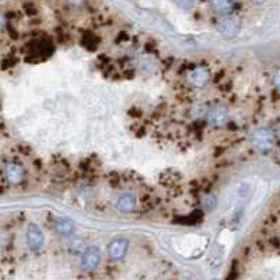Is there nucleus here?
<instances>
[{"label":"nucleus","instance_id":"f257e3e1","mask_svg":"<svg viewBox=\"0 0 280 280\" xmlns=\"http://www.w3.org/2000/svg\"><path fill=\"white\" fill-rule=\"evenodd\" d=\"M276 133L271 128H258L254 131L251 136V143L254 148H257L261 153H268L271 151L275 144H276Z\"/></svg>","mask_w":280,"mask_h":280},{"label":"nucleus","instance_id":"f8f14e48","mask_svg":"<svg viewBox=\"0 0 280 280\" xmlns=\"http://www.w3.org/2000/svg\"><path fill=\"white\" fill-rule=\"evenodd\" d=\"M55 231L63 235V237H68L70 234L74 233V224L71 221H69V220L61 218V220H58L55 223Z\"/></svg>","mask_w":280,"mask_h":280},{"label":"nucleus","instance_id":"39448f33","mask_svg":"<svg viewBox=\"0 0 280 280\" xmlns=\"http://www.w3.org/2000/svg\"><path fill=\"white\" fill-rule=\"evenodd\" d=\"M217 30L224 38H234L241 31V23L237 17H226L218 23Z\"/></svg>","mask_w":280,"mask_h":280},{"label":"nucleus","instance_id":"1a4fd4ad","mask_svg":"<svg viewBox=\"0 0 280 280\" xmlns=\"http://www.w3.org/2000/svg\"><path fill=\"white\" fill-rule=\"evenodd\" d=\"M52 54V45L48 42V41H44V39H39V41H35L32 44L31 48V58L32 59H45L49 55Z\"/></svg>","mask_w":280,"mask_h":280},{"label":"nucleus","instance_id":"423d86ee","mask_svg":"<svg viewBox=\"0 0 280 280\" xmlns=\"http://www.w3.org/2000/svg\"><path fill=\"white\" fill-rule=\"evenodd\" d=\"M101 262V251L97 247H88L81 255V268L86 272H91L97 269V266Z\"/></svg>","mask_w":280,"mask_h":280},{"label":"nucleus","instance_id":"7ed1b4c3","mask_svg":"<svg viewBox=\"0 0 280 280\" xmlns=\"http://www.w3.org/2000/svg\"><path fill=\"white\" fill-rule=\"evenodd\" d=\"M25 175H27V171H25L23 164L17 163V161H10L4 165L3 177H4L8 185H16L17 187V185L23 184Z\"/></svg>","mask_w":280,"mask_h":280},{"label":"nucleus","instance_id":"dca6fc26","mask_svg":"<svg viewBox=\"0 0 280 280\" xmlns=\"http://www.w3.org/2000/svg\"><path fill=\"white\" fill-rule=\"evenodd\" d=\"M69 4L71 6H76V7H80V6H83V4H86L88 0H66Z\"/></svg>","mask_w":280,"mask_h":280},{"label":"nucleus","instance_id":"ddd939ff","mask_svg":"<svg viewBox=\"0 0 280 280\" xmlns=\"http://www.w3.org/2000/svg\"><path fill=\"white\" fill-rule=\"evenodd\" d=\"M216 205H217V199H216V196L214 195H206L205 198L202 199V206L203 209L206 210H213L216 208Z\"/></svg>","mask_w":280,"mask_h":280},{"label":"nucleus","instance_id":"2eb2a0df","mask_svg":"<svg viewBox=\"0 0 280 280\" xmlns=\"http://www.w3.org/2000/svg\"><path fill=\"white\" fill-rule=\"evenodd\" d=\"M273 86L280 93V70H278L273 76Z\"/></svg>","mask_w":280,"mask_h":280},{"label":"nucleus","instance_id":"9b49d317","mask_svg":"<svg viewBox=\"0 0 280 280\" xmlns=\"http://www.w3.org/2000/svg\"><path fill=\"white\" fill-rule=\"evenodd\" d=\"M238 0H213V7L220 14H230Z\"/></svg>","mask_w":280,"mask_h":280},{"label":"nucleus","instance_id":"4468645a","mask_svg":"<svg viewBox=\"0 0 280 280\" xmlns=\"http://www.w3.org/2000/svg\"><path fill=\"white\" fill-rule=\"evenodd\" d=\"M195 1H196V0H175V3L178 4V7H181L182 10H191V8H194Z\"/></svg>","mask_w":280,"mask_h":280},{"label":"nucleus","instance_id":"9d476101","mask_svg":"<svg viewBox=\"0 0 280 280\" xmlns=\"http://www.w3.org/2000/svg\"><path fill=\"white\" fill-rule=\"evenodd\" d=\"M126 251H128V241L124 240V238L114 240L108 245L109 257L112 258V259H115V261L122 259L125 257V254H126Z\"/></svg>","mask_w":280,"mask_h":280},{"label":"nucleus","instance_id":"0eeeda50","mask_svg":"<svg viewBox=\"0 0 280 280\" xmlns=\"http://www.w3.org/2000/svg\"><path fill=\"white\" fill-rule=\"evenodd\" d=\"M27 245L32 252H39L44 247V234L37 224H30L27 228Z\"/></svg>","mask_w":280,"mask_h":280},{"label":"nucleus","instance_id":"f03ea898","mask_svg":"<svg viewBox=\"0 0 280 280\" xmlns=\"http://www.w3.org/2000/svg\"><path fill=\"white\" fill-rule=\"evenodd\" d=\"M208 124L214 128V129H220V128H224L228 124V119H230V112L228 108L223 104H214L213 107H210L208 109Z\"/></svg>","mask_w":280,"mask_h":280},{"label":"nucleus","instance_id":"20e7f679","mask_svg":"<svg viewBox=\"0 0 280 280\" xmlns=\"http://www.w3.org/2000/svg\"><path fill=\"white\" fill-rule=\"evenodd\" d=\"M210 78H211V74H210V70L205 66H196L194 69L191 70L188 73L187 81L188 84L194 88H205V87L209 84Z\"/></svg>","mask_w":280,"mask_h":280},{"label":"nucleus","instance_id":"6e6552de","mask_svg":"<svg viewBox=\"0 0 280 280\" xmlns=\"http://www.w3.org/2000/svg\"><path fill=\"white\" fill-rule=\"evenodd\" d=\"M136 205H138V201H136V196L133 194L121 195L117 201L118 213H121V214H129V213H132L133 210H135Z\"/></svg>","mask_w":280,"mask_h":280},{"label":"nucleus","instance_id":"f3484780","mask_svg":"<svg viewBox=\"0 0 280 280\" xmlns=\"http://www.w3.org/2000/svg\"><path fill=\"white\" fill-rule=\"evenodd\" d=\"M265 0H254V3H257V4H262Z\"/></svg>","mask_w":280,"mask_h":280}]
</instances>
